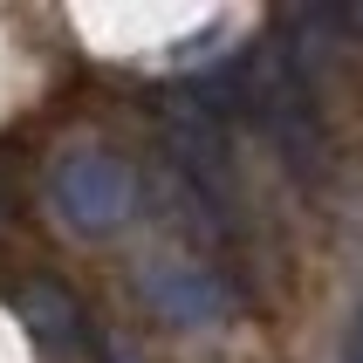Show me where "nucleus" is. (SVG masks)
I'll list each match as a JSON object with an SVG mask.
<instances>
[{"label":"nucleus","instance_id":"f257e3e1","mask_svg":"<svg viewBox=\"0 0 363 363\" xmlns=\"http://www.w3.org/2000/svg\"><path fill=\"white\" fill-rule=\"evenodd\" d=\"M48 213L76 240H110L130 220V164L103 144H76L48 164Z\"/></svg>","mask_w":363,"mask_h":363},{"label":"nucleus","instance_id":"f03ea898","mask_svg":"<svg viewBox=\"0 0 363 363\" xmlns=\"http://www.w3.org/2000/svg\"><path fill=\"white\" fill-rule=\"evenodd\" d=\"M138 288H144V308L172 329H213V323L233 315V281L213 261H199V254H158V261H144Z\"/></svg>","mask_w":363,"mask_h":363},{"label":"nucleus","instance_id":"7ed1b4c3","mask_svg":"<svg viewBox=\"0 0 363 363\" xmlns=\"http://www.w3.org/2000/svg\"><path fill=\"white\" fill-rule=\"evenodd\" d=\"M14 308H21V323L41 336V350H48V357H62V363H69V357L82 350V329H89V323H82V308L69 302L62 288L35 281V288H21V295H14Z\"/></svg>","mask_w":363,"mask_h":363},{"label":"nucleus","instance_id":"20e7f679","mask_svg":"<svg viewBox=\"0 0 363 363\" xmlns=\"http://www.w3.org/2000/svg\"><path fill=\"white\" fill-rule=\"evenodd\" d=\"M343 363H363V315H357V329H350V357Z\"/></svg>","mask_w":363,"mask_h":363},{"label":"nucleus","instance_id":"39448f33","mask_svg":"<svg viewBox=\"0 0 363 363\" xmlns=\"http://www.w3.org/2000/svg\"><path fill=\"white\" fill-rule=\"evenodd\" d=\"M103 363H138V357H130L123 343H103Z\"/></svg>","mask_w":363,"mask_h":363}]
</instances>
